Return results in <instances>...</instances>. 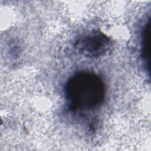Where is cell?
Here are the masks:
<instances>
[{
  "mask_svg": "<svg viewBox=\"0 0 151 151\" xmlns=\"http://www.w3.org/2000/svg\"><path fill=\"white\" fill-rule=\"evenodd\" d=\"M149 24L147 26L146 25L143 34V46H142V55L145 61H146L147 57H148V48H149Z\"/></svg>",
  "mask_w": 151,
  "mask_h": 151,
  "instance_id": "cell-3",
  "label": "cell"
},
{
  "mask_svg": "<svg viewBox=\"0 0 151 151\" xmlns=\"http://www.w3.org/2000/svg\"><path fill=\"white\" fill-rule=\"evenodd\" d=\"M65 94L71 111H88L98 108L105 97L103 80L90 72H79L71 76L65 86Z\"/></svg>",
  "mask_w": 151,
  "mask_h": 151,
  "instance_id": "cell-1",
  "label": "cell"
},
{
  "mask_svg": "<svg viewBox=\"0 0 151 151\" xmlns=\"http://www.w3.org/2000/svg\"><path fill=\"white\" fill-rule=\"evenodd\" d=\"M110 42L109 38L105 34L94 31L78 39L76 42V48L84 56L97 57L108 50Z\"/></svg>",
  "mask_w": 151,
  "mask_h": 151,
  "instance_id": "cell-2",
  "label": "cell"
}]
</instances>
